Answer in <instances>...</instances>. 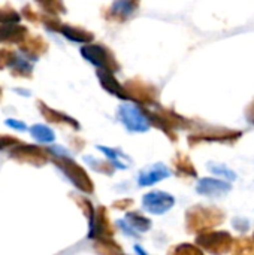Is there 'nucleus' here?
<instances>
[{
    "label": "nucleus",
    "instance_id": "nucleus-33",
    "mask_svg": "<svg viewBox=\"0 0 254 255\" xmlns=\"http://www.w3.org/2000/svg\"><path fill=\"white\" fill-rule=\"evenodd\" d=\"M42 22L45 24V27L51 31H60V27H61V22L60 19L57 18V15H43L42 16Z\"/></svg>",
    "mask_w": 254,
    "mask_h": 255
},
{
    "label": "nucleus",
    "instance_id": "nucleus-41",
    "mask_svg": "<svg viewBox=\"0 0 254 255\" xmlns=\"http://www.w3.org/2000/svg\"><path fill=\"white\" fill-rule=\"evenodd\" d=\"M0 99H1V88H0Z\"/></svg>",
    "mask_w": 254,
    "mask_h": 255
},
{
    "label": "nucleus",
    "instance_id": "nucleus-30",
    "mask_svg": "<svg viewBox=\"0 0 254 255\" xmlns=\"http://www.w3.org/2000/svg\"><path fill=\"white\" fill-rule=\"evenodd\" d=\"M16 54L10 49H1L0 51V69H6V67H12V64L16 60Z\"/></svg>",
    "mask_w": 254,
    "mask_h": 255
},
{
    "label": "nucleus",
    "instance_id": "nucleus-4",
    "mask_svg": "<svg viewBox=\"0 0 254 255\" xmlns=\"http://www.w3.org/2000/svg\"><path fill=\"white\" fill-rule=\"evenodd\" d=\"M117 114L120 121L124 124V127L132 133H145L151 127L147 112L138 108L136 105L124 103L118 108Z\"/></svg>",
    "mask_w": 254,
    "mask_h": 255
},
{
    "label": "nucleus",
    "instance_id": "nucleus-32",
    "mask_svg": "<svg viewBox=\"0 0 254 255\" xmlns=\"http://www.w3.org/2000/svg\"><path fill=\"white\" fill-rule=\"evenodd\" d=\"M75 202L79 205V208L82 209L84 215H85L88 220H91L93 215H94V211H96V208L91 205V202H90L88 199H85V197H75Z\"/></svg>",
    "mask_w": 254,
    "mask_h": 255
},
{
    "label": "nucleus",
    "instance_id": "nucleus-39",
    "mask_svg": "<svg viewBox=\"0 0 254 255\" xmlns=\"http://www.w3.org/2000/svg\"><path fill=\"white\" fill-rule=\"evenodd\" d=\"M246 117H247V121L250 124H254V100L249 105V108L246 109Z\"/></svg>",
    "mask_w": 254,
    "mask_h": 255
},
{
    "label": "nucleus",
    "instance_id": "nucleus-16",
    "mask_svg": "<svg viewBox=\"0 0 254 255\" xmlns=\"http://www.w3.org/2000/svg\"><path fill=\"white\" fill-rule=\"evenodd\" d=\"M138 7L139 0H114L108 10L106 18L115 21H126L138 10Z\"/></svg>",
    "mask_w": 254,
    "mask_h": 255
},
{
    "label": "nucleus",
    "instance_id": "nucleus-13",
    "mask_svg": "<svg viewBox=\"0 0 254 255\" xmlns=\"http://www.w3.org/2000/svg\"><path fill=\"white\" fill-rule=\"evenodd\" d=\"M169 176H171L169 167L163 163H156V164L141 170V173L138 176V184L141 187H150V185H154Z\"/></svg>",
    "mask_w": 254,
    "mask_h": 255
},
{
    "label": "nucleus",
    "instance_id": "nucleus-9",
    "mask_svg": "<svg viewBox=\"0 0 254 255\" xmlns=\"http://www.w3.org/2000/svg\"><path fill=\"white\" fill-rule=\"evenodd\" d=\"M142 205L147 212L153 215H163L169 209H172V206L175 205V199L169 193L156 190V191L147 193L142 197Z\"/></svg>",
    "mask_w": 254,
    "mask_h": 255
},
{
    "label": "nucleus",
    "instance_id": "nucleus-24",
    "mask_svg": "<svg viewBox=\"0 0 254 255\" xmlns=\"http://www.w3.org/2000/svg\"><path fill=\"white\" fill-rule=\"evenodd\" d=\"M34 1L49 15H60L66 12L63 0H34Z\"/></svg>",
    "mask_w": 254,
    "mask_h": 255
},
{
    "label": "nucleus",
    "instance_id": "nucleus-20",
    "mask_svg": "<svg viewBox=\"0 0 254 255\" xmlns=\"http://www.w3.org/2000/svg\"><path fill=\"white\" fill-rule=\"evenodd\" d=\"M60 33L72 42L90 43L94 39V34L91 31H88L82 27H75V25H69V24H61Z\"/></svg>",
    "mask_w": 254,
    "mask_h": 255
},
{
    "label": "nucleus",
    "instance_id": "nucleus-37",
    "mask_svg": "<svg viewBox=\"0 0 254 255\" xmlns=\"http://www.w3.org/2000/svg\"><path fill=\"white\" fill-rule=\"evenodd\" d=\"M232 224H234V227H235L237 230H240V232H246V230H249V227H250V223H249L247 220H244V218H235V220L232 221Z\"/></svg>",
    "mask_w": 254,
    "mask_h": 255
},
{
    "label": "nucleus",
    "instance_id": "nucleus-31",
    "mask_svg": "<svg viewBox=\"0 0 254 255\" xmlns=\"http://www.w3.org/2000/svg\"><path fill=\"white\" fill-rule=\"evenodd\" d=\"M234 253H254V241L252 239H240L237 244H234Z\"/></svg>",
    "mask_w": 254,
    "mask_h": 255
},
{
    "label": "nucleus",
    "instance_id": "nucleus-42",
    "mask_svg": "<svg viewBox=\"0 0 254 255\" xmlns=\"http://www.w3.org/2000/svg\"><path fill=\"white\" fill-rule=\"evenodd\" d=\"M253 241H254V235H253Z\"/></svg>",
    "mask_w": 254,
    "mask_h": 255
},
{
    "label": "nucleus",
    "instance_id": "nucleus-7",
    "mask_svg": "<svg viewBox=\"0 0 254 255\" xmlns=\"http://www.w3.org/2000/svg\"><path fill=\"white\" fill-rule=\"evenodd\" d=\"M48 149H43L36 145H27V143H18L13 148L9 149V157L21 161V163H28L33 166H43L48 161Z\"/></svg>",
    "mask_w": 254,
    "mask_h": 255
},
{
    "label": "nucleus",
    "instance_id": "nucleus-6",
    "mask_svg": "<svg viewBox=\"0 0 254 255\" xmlns=\"http://www.w3.org/2000/svg\"><path fill=\"white\" fill-rule=\"evenodd\" d=\"M81 55L88 63H91L93 66H96L99 69H106V70H111V72H118L120 70V64L117 63L115 57L103 45L88 43V45L81 48Z\"/></svg>",
    "mask_w": 254,
    "mask_h": 255
},
{
    "label": "nucleus",
    "instance_id": "nucleus-8",
    "mask_svg": "<svg viewBox=\"0 0 254 255\" xmlns=\"http://www.w3.org/2000/svg\"><path fill=\"white\" fill-rule=\"evenodd\" d=\"M126 93H127V99L133 100L136 103H144V105H153L157 100V90L141 81V79H133V81H127L124 84Z\"/></svg>",
    "mask_w": 254,
    "mask_h": 255
},
{
    "label": "nucleus",
    "instance_id": "nucleus-18",
    "mask_svg": "<svg viewBox=\"0 0 254 255\" xmlns=\"http://www.w3.org/2000/svg\"><path fill=\"white\" fill-rule=\"evenodd\" d=\"M37 108L40 111V114L43 115V118L48 121V123H55V124H69L72 126L73 128H79V124L76 120H73L72 117L60 112V111H55V109H51L48 105H45L43 102H37Z\"/></svg>",
    "mask_w": 254,
    "mask_h": 255
},
{
    "label": "nucleus",
    "instance_id": "nucleus-21",
    "mask_svg": "<svg viewBox=\"0 0 254 255\" xmlns=\"http://www.w3.org/2000/svg\"><path fill=\"white\" fill-rule=\"evenodd\" d=\"M99 148V151L100 152H103L106 157H108V160L114 164V167L115 169H121V170H124V169H127L129 167V164H130V158L123 152V151H120V149H114V148H108V146H97Z\"/></svg>",
    "mask_w": 254,
    "mask_h": 255
},
{
    "label": "nucleus",
    "instance_id": "nucleus-19",
    "mask_svg": "<svg viewBox=\"0 0 254 255\" xmlns=\"http://www.w3.org/2000/svg\"><path fill=\"white\" fill-rule=\"evenodd\" d=\"M19 49L31 58H37L45 54L48 49V43L40 36H25V39L19 43Z\"/></svg>",
    "mask_w": 254,
    "mask_h": 255
},
{
    "label": "nucleus",
    "instance_id": "nucleus-40",
    "mask_svg": "<svg viewBox=\"0 0 254 255\" xmlns=\"http://www.w3.org/2000/svg\"><path fill=\"white\" fill-rule=\"evenodd\" d=\"M6 124H7V126H10V127H13V128H16V130H25L24 123L16 121V120H7V121H6Z\"/></svg>",
    "mask_w": 254,
    "mask_h": 255
},
{
    "label": "nucleus",
    "instance_id": "nucleus-5",
    "mask_svg": "<svg viewBox=\"0 0 254 255\" xmlns=\"http://www.w3.org/2000/svg\"><path fill=\"white\" fill-rule=\"evenodd\" d=\"M235 241L228 232H201L196 236V245L211 254H225L229 253Z\"/></svg>",
    "mask_w": 254,
    "mask_h": 255
},
{
    "label": "nucleus",
    "instance_id": "nucleus-27",
    "mask_svg": "<svg viewBox=\"0 0 254 255\" xmlns=\"http://www.w3.org/2000/svg\"><path fill=\"white\" fill-rule=\"evenodd\" d=\"M30 131H31L33 137H36V139H37V140H40V142H52V140L55 139L54 131H52L49 127L42 126V124H36V126H33V127L30 128Z\"/></svg>",
    "mask_w": 254,
    "mask_h": 255
},
{
    "label": "nucleus",
    "instance_id": "nucleus-22",
    "mask_svg": "<svg viewBox=\"0 0 254 255\" xmlns=\"http://www.w3.org/2000/svg\"><path fill=\"white\" fill-rule=\"evenodd\" d=\"M174 166H175L178 173H183V175H187V176H193V178L198 176L196 167L193 166L190 158L187 155H184V154H178L174 158Z\"/></svg>",
    "mask_w": 254,
    "mask_h": 255
},
{
    "label": "nucleus",
    "instance_id": "nucleus-1",
    "mask_svg": "<svg viewBox=\"0 0 254 255\" xmlns=\"http://www.w3.org/2000/svg\"><path fill=\"white\" fill-rule=\"evenodd\" d=\"M225 221V212L213 206H193L186 212V227L190 233H201Z\"/></svg>",
    "mask_w": 254,
    "mask_h": 255
},
{
    "label": "nucleus",
    "instance_id": "nucleus-35",
    "mask_svg": "<svg viewBox=\"0 0 254 255\" xmlns=\"http://www.w3.org/2000/svg\"><path fill=\"white\" fill-rule=\"evenodd\" d=\"M18 143H21V142L16 137L9 136V134H0V151L10 149V148H13Z\"/></svg>",
    "mask_w": 254,
    "mask_h": 255
},
{
    "label": "nucleus",
    "instance_id": "nucleus-15",
    "mask_svg": "<svg viewBox=\"0 0 254 255\" xmlns=\"http://www.w3.org/2000/svg\"><path fill=\"white\" fill-rule=\"evenodd\" d=\"M232 190V185L229 182L225 181H219L216 178H204L198 182L196 185V191L202 196H208V197H219V196H225L226 193H229Z\"/></svg>",
    "mask_w": 254,
    "mask_h": 255
},
{
    "label": "nucleus",
    "instance_id": "nucleus-3",
    "mask_svg": "<svg viewBox=\"0 0 254 255\" xmlns=\"http://www.w3.org/2000/svg\"><path fill=\"white\" fill-rule=\"evenodd\" d=\"M145 112L150 118L151 126L159 127L172 140H177V134H175L177 128H187V121L183 117H180L178 114H175L174 111H168L165 108H157V111H154V112H151V111H145Z\"/></svg>",
    "mask_w": 254,
    "mask_h": 255
},
{
    "label": "nucleus",
    "instance_id": "nucleus-28",
    "mask_svg": "<svg viewBox=\"0 0 254 255\" xmlns=\"http://www.w3.org/2000/svg\"><path fill=\"white\" fill-rule=\"evenodd\" d=\"M208 169H210V172H213V173H216V175H219V176L226 178L229 182H232V181L237 179V173L232 172V170H231L229 167H226L225 164H220V163H208Z\"/></svg>",
    "mask_w": 254,
    "mask_h": 255
},
{
    "label": "nucleus",
    "instance_id": "nucleus-34",
    "mask_svg": "<svg viewBox=\"0 0 254 255\" xmlns=\"http://www.w3.org/2000/svg\"><path fill=\"white\" fill-rule=\"evenodd\" d=\"M174 254H181V255H192V254H202V250L190 245V244H183V245H178L172 250Z\"/></svg>",
    "mask_w": 254,
    "mask_h": 255
},
{
    "label": "nucleus",
    "instance_id": "nucleus-38",
    "mask_svg": "<svg viewBox=\"0 0 254 255\" xmlns=\"http://www.w3.org/2000/svg\"><path fill=\"white\" fill-rule=\"evenodd\" d=\"M132 205H133V200L132 199H123V200H117L114 203V208H117V209H127Z\"/></svg>",
    "mask_w": 254,
    "mask_h": 255
},
{
    "label": "nucleus",
    "instance_id": "nucleus-23",
    "mask_svg": "<svg viewBox=\"0 0 254 255\" xmlns=\"http://www.w3.org/2000/svg\"><path fill=\"white\" fill-rule=\"evenodd\" d=\"M96 251L103 253V254H121L123 250L121 247H118L112 238H102V239H96V245H94Z\"/></svg>",
    "mask_w": 254,
    "mask_h": 255
},
{
    "label": "nucleus",
    "instance_id": "nucleus-10",
    "mask_svg": "<svg viewBox=\"0 0 254 255\" xmlns=\"http://www.w3.org/2000/svg\"><path fill=\"white\" fill-rule=\"evenodd\" d=\"M243 136V131L238 130H226V128H217L205 133H198L189 136L190 145H198L202 142H222V143H234Z\"/></svg>",
    "mask_w": 254,
    "mask_h": 255
},
{
    "label": "nucleus",
    "instance_id": "nucleus-29",
    "mask_svg": "<svg viewBox=\"0 0 254 255\" xmlns=\"http://www.w3.org/2000/svg\"><path fill=\"white\" fill-rule=\"evenodd\" d=\"M21 19L19 12L12 9L10 6H0V22L7 24V22H18Z\"/></svg>",
    "mask_w": 254,
    "mask_h": 255
},
{
    "label": "nucleus",
    "instance_id": "nucleus-11",
    "mask_svg": "<svg viewBox=\"0 0 254 255\" xmlns=\"http://www.w3.org/2000/svg\"><path fill=\"white\" fill-rule=\"evenodd\" d=\"M88 223H90V233H88L90 239L96 241V239H102V238H112L114 230L111 227L109 217H108L105 206H97L93 218L88 220Z\"/></svg>",
    "mask_w": 254,
    "mask_h": 255
},
{
    "label": "nucleus",
    "instance_id": "nucleus-25",
    "mask_svg": "<svg viewBox=\"0 0 254 255\" xmlns=\"http://www.w3.org/2000/svg\"><path fill=\"white\" fill-rule=\"evenodd\" d=\"M84 160L90 164V167H91L93 170H96V172H99V173H105V175H112V173H114V169H115V167H114V164H112L111 161L93 158V157H90V155H87Z\"/></svg>",
    "mask_w": 254,
    "mask_h": 255
},
{
    "label": "nucleus",
    "instance_id": "nucleus-2",
    "mask_svg": "<svg viewBox=\"0 0 254 255\" xmlns=\"http://www.w3.org/2000/svg\"><path fill=\"white\" fill-rule=\"evenodd\" d=\"M52 163L64 173V176H67V179L79 191H82L85 194H91L94 191L93 181L90 179V176L87 175V172L78 163H75L72 158L66 157L64 154H54Z\"/></svg>",
    "mask_w": 254,
    "mask_h": 255
},
{
    "label": "nucleus",
    "instance_id": "nucleus-36",
    "mask_svg": "<svg viewBox=\"0 0 254 255\" xmlns=\"http://www.w3.org/2000/svg\"><path fill=\"white\" fill-rule=\"evenodd\" d=\"M21 15H22L24 18H27L28 21H33V22L42 21V18H39V15L31 9V6H24L22 10H21Z\"/></svg>",
    "mask_w": 254,
    "mask_h": 255
},
{
    "label": "nucleus",
    "instance_id": "nucleus-26",
    "mask_svg": "<svg viewBox=\"0 0 254 255\" xmlns=\"http://www.w3.org/2000/svg\"><path fill=\"white\" fill-rule=\"evenodd\" d=\"M10 72H12V75H13V76L30 78L31 72H33V66H31L28 61L22 60L21 57H16L15 63H13V64H12V67H10Z\"/></svg>",
    "mask_w": 254,
    "mask_h": 255
},
{
    "label": "nucleus",
    "instance_id": "nucleus-17",
    "mask_svg": "<svg viewBox=\"0 0 254 255\" xmlns=\"http://www.w3.org/2000/svg\"><path fill=\"white\" fill-rule=\"evenodd\" d=\"M27 28L24 25H18L16 22H7L0 25V42L9 43H21L27 36Z\"/></svg>",
    "mask_w": 254,
    "mask_h": 255
},
{
    "label": "nucleus",
    "instance_id": "nucleus-14",
    "mask_svg": "<svg viewBox=\"0 0 254 255\" xmlns=\"http://www.w3.org/2000/svg\"><path fill=\"white\" fill-rule=\"evenodd\" d=\"M97 79L105 91H108L109 94H112L121 100H129L124 85H121L117 81V78L114 76V72L106 70V69H97Z\"/></svg>",
    "mask_w": 254,
    "mask_h": 255
},
{
    "label": "nucleus",
    "instance_id": "nucleus-12",
    "mask_svg": "<svg viewBox=\"0 0 254 255\" xmlns=\"http://www.w3.org/2000/svg\"><path fill=\"white\" fill-rule=\"evenodd\" d=\"M118 226L123 229L126 235L138 238L139 235L150 232V229L153 227V223L150 218L141 215L139 212H129L123 220L118 221Z\"/></svg>",
    "mask_w": 254,
    "mask_h": 255
}]
</instances>
